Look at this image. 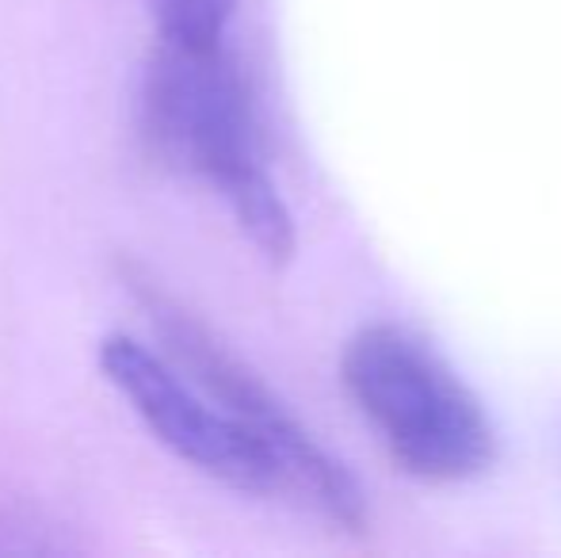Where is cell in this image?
<instances>
[{"label": "cell", "mask_w": 561, "mask_h": 558, "mask_svg": "<svg viewBox=\"0 0 561 558\" xmlns=\"http://www.w3.org/2000/svg\"><path fill=\"white\" fill-rule=\"evenodd\" d=\"M141 130L161 164L222 195L264 261L295 257V218L267 169L256 96L229 38L157 35L141 89Z\"/></svg>", "instance_id": "1"}, {"label": "cell", "mask_w": 561, "mask_h": 558, "mask_svg": "<svg viewBox=\"0 0 561 558\" xmlns=\"http://www.w3.org/2000/svg\"><path fill=\"white\" fill-rule=\"evenodd\" d=\"M340 383L382 452L421 482H470L496 463V429L447 356L398 321H370L340 352Z\"/></svg>", "instance_id": "2"}, {"label": "cell", "mask_w": 561, "mask_h": 558, "mask_svg": "<svg viewBox=\"0 0 561 558\" xmlns=\"http://www.w3.org/2000/svg\"><path fill=\"white\" fill-rule=\"evenodd\" d=\"M123 280L130 283V291L138 295V303L149 310V321L161 333V352L187 375L192 383H199L215 402H222L229 413H237L241 421H249L252 429H260L275 447L283 452V459L290 463L295 475V493L306 513L321 516V521L336 524L340 532H363L367 528V498L363 486L352 478V470L298 421V413L244 364L237 352H229L192 310L176 303L164 287H157V280L138 264H126Z\"/></svg>", "instance_id": "3"}, {"label": "cell", "mask_w": 561, "mask_h": 558, "mask_svg": "<svg viewBox=\"0 0 561 558\" xmlns=\"http://www.w3.org/2000/svg\"><path fill=\"white\" fill-rule=\"evenodd\" d=\"M100 367L146 429L195 470L252 498L298 501L295 475L279 447L215 402L161 349L112 333L100 344Z\"/></svg>", "instance_id": "4"}, {"label": "cell", "mask_w": 561, "mask_h": 558, "mask_svg": "<svg viewBox=\"0 0 561 558\" xmlns=\"http://www.w3.org/2000/svg\"><path fill=\"white\" fill-rule=\"evenodd\" d=\"M237 4L241 0H149L164 38H229Z\"/></svg>", "instance_id": "5"}]
</instances>
